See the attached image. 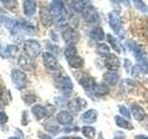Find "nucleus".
I'll return each instance as SVG.
<instances>
[{"mask_svg":"<svg viewBox=\"0 0 148 139\" xmlns=\"http://www.w3.org/2000/svg\"><path fill=\"white\" fill-rule=\"evenodd\" d=\"M97 119V112L95 109H90L88 111H85L82 115V120L85 123H94L96 122Z\"/></svg>","mask_w":148,"mask_h":139,"instance_id":"5","label":"nucleus"},{"mask_svg":"<svg viewBox=\"0 0 148 139\" xmlns=\"http://www.w3.org/2000/svg\"><path fill=\"white\" fill-rule=\"evenodd\" d=\"M23 48H24V51L26 52V54L32 58H35L36 56L39 55V52H40V45L34 40L25 41Z\"/></svg>","mask_w":148,"mask_h":139,"instance_id":"2","label":"nucleus"},{"mask_svg":"<svg viewBox=\"0 0 148 139\" xmlns=\"http://www.w3.org/2000/svg\"><path fill=\"white\" fill-rule=\"evenodd\" d=\"M32 112L37 120H42L46 117V109L40 105H35L32 108Z\"/></svg>","mask_w":148,"mask_h":139,"instance_id":"7","label":"nucleus"},{"mask_svg":"<svg viewBox=\"0 0 148 139\" xmlns=\"http://www.w3.org/2000/svg\"><path fill=\"white\" fill-rule=\"evenodd\" d=\"M58 120H56L53 118H50V119H48L45 122V124H44L45 129L46 130V131L50 132V133H56L58 131Z\"/></svg>","mask_w":148,"mask_h":139,"instance_id":"9","label":"nucleus"},{"mask_svg":"<svg viewBox=\"0 0 148 139\" xmlns=\"http://www.w3.org/2000/svg\"><path fill=\"white\" fill-rule=\"evenodd\" d=\"M5 108V102L0 98V110H2Z\"/></svg>","mask_w":148,"mask_h":139,"instance_id":"23","label":"nucleus"},{"mask_svg":"<svg viewBox=\"0 0 148 139\" xmlns=\"http://www.w3.org/2000/svg\"><path fill=\"white\" fill-rule=\"evenodd\" d=\"M5 7L9 8H15L17 6V3H16V0H0Z\"/></svg>","mask_w":148,"mask_h":139,"instance_id":"17","label":"nucleus"},{"mask_svg":"<svg viewBox=\"0 0 148 139\" xmlns=\"http://www.w3.org/2000/svg\"><path fill=\"white\" fill-rule=\"evenodd\" d=\"M1 94H2V89H1V87H0V96H1Z\"/></svg>","mask_w":148,"mask_h":139,"instance_id":"28","label":"nucleus"},{"mask_svg":"<svg viewBox=\"0 0 148 139\" xmlns=\"http://www.w3.org/2000/svg\"><path fill=\"white\" fill-rule=\"evenodd\" d=\"M9 139H21V138H18V137H15V136H14V137H9Z\"/></svg>","mask_w":148,"mask_h":139,"instance_id":"25","label":"nucleus"},{"mask_svg":"<svg viewBox=\"0 0 148 139\" xmlns=\"http://www.w3.org/2000/svg\"><path fill=\"white\" fill-rule=\"evenodd\" d=\"M132 113L133 115V117L137 120H142L145 117V112L143 111V109L141 107L136 106V105L132 107Z\"/></svg>","mask_w":148,"mask_h":139,"instance_id":"12","label":"nucleus"},{"mask_svg":"<svg viewBox=\"0 0 148 139\" xmlns=\"http://www.w3.org/2000/svg\"><path fill=\"white\" fill-rule=\"evenodd\" d=\"M18 52V46L13 45H8L6 46H3L0 45V56L3 58H8L14 57Z\"/></svg>","mask_w":148,"mask_h":139,"instance_id":"3","label":"nucleus"},{"mask_svg":"<svg viewBox=\"0 0 148 139\" xmlns=\"http://www.w3.org/2000/svg\"><path fill=\"white\" fill-rule=\"evenodd\" d=\"M11 79L13 82V85H15L18 89H23L26 86L27 80H26V75L20 70L14 69L12 70L11 72Z\"/></svg>","mask_w":148,"mask_h":139,"instance_id":"1","label":"nucleus"},{"mask_svg":"<svg viewBox=\"0 0 148 139\" xmlns=\"http://www.w3.org/2000/svg\"><path fill=\"white\" fill-rule=\"evenodd\" d=\"M41 139H52L49 136H46V134H45V136H41Z\"/></svg>","mask_w":148,"mask_h":139,"instance_id":"24","label":"nucleus"},{"mask_svg":"<svg viewBox=\"0 0 148 139\" xmlns=\"http://www.w3.org/2000/svg\"><path fill=\"white\" fill-rule=\"evenodd\" d=\"M57 120L58 123L63 124V125H69L72 122V116L67 111H61L57 115Z\"/></svg>","mask_w":148,"mask_h":139,"instance_id":"6","label":"nucleus"},{"mask_svg":"<svg viewBox=\"0 0 148 139\" xmlns=\"http://www.w3.org/2000/svg\"><path fill=\"white\" fill-rule=\"evenodd\" d=\"M82 107H81V104L79 103L77 100H72L71 102H69V109L72 111L73 113H78L79 111L81 110Z\"/></svg>","mask_w":148,"mask_h":139,"instance_id":"15","label":"nucleus"},{"mask_svg":"<svg viewBox=\"0 0 148 139\" xmlns=\"http://www.w3.org/2000/svg\"><path fill=\"white\" fill-rule=\"evenodd\" d=\"M44 62L45 64V66L50 70H58V65L57 60L55 59L54 57H52L51 55L45 53L44 54Z\"/></svg>","mask_w":148,"mask_h":139,"instance_id":"8","label":"nucleus"},{"mask_svg":"<svg viewBox=\"0 0 148 139\" xmlns=\"http://www.w3.org/2000/svg\"><path fill=\"white\" fill-rule=\"evenodd\" d=\"M82 133L85 137L89 139H94L95 136V129L91 126H84L82 128Z\"/></svg>","mask_w":148,"mask_h":139,"instance_id":"14","label":"nucleus"},{"mask_svg":"<svg viewBox=\"0 0 148 139\" xmlns=\"http://www.w3.org/2000/svg\"><path fill=\"white\" fill-rule=\"evenodd\" d=\"M18 64L21 69L26 70V71H30L34 67L32 60L31 59L30 56L28 55H21L18 59Z\"/></svg>","mask_w":148,"mask_h":139,"instance_id":"4","label":"nucleus"},{"mask_svg":"<svg viewBox=\"0 0 148 139\" xmlns=\"http://www.w3.org/2000/svg\"><path fill=\"white\" fill-rule=\"evenodd\" d=\"M119 111L121 112L122 115H124L125 117H127V118H131V114H130V112L128 111V109L126 108H124V107H120L119 108Z\"/></svg>","mask_w":148,"mask_h":139,"instance_id":"20","label":"nucleus"},{"mask_svg":"<svg viewBox=\"0 0 148 139\" xmlns=\"http://www.w3.org/2000/svg\"><path fill=\"white\" fill-rule=\"evenodd\" d=\"M8 116L6 113L4 112H0V123H5L8 122Z\"/></svg>","mask_w":148,"mask_h":139,"instance_id":"21","label":"nucleus"},{"mask_svg":"<svg viewBox=\"0 0 148 139\" xmlns=\"http://www.w3.org/2000/svg\"><path fill=\"white\" fill-rule=\"evenodd\" d=\"M72 139H82V138H80V137H73Z\"/></svg>","mask_w":148,"mask_h":139,"instance_id":"27","label":"nucleus"},{"mask_svg":"<svg viewBox=\"0 0 148 139\" xmlns=\"http://www.w3.org/2000/svg\"><path fill=\"white\" fill-rule=\"evenodd\" d=\"M115 122L117 123L118 126H119L120 128H123V129H127V130H132L133 126L132 124L128 122L127 120H125L119 116H115Z\"/></svg>","mask_w":148,"mask_h":139,"instance_id":"11","label":"nucleus"},{"mask_svg":"<svg viewBox=\"0 0 148 139\" xmlns=\"http://www.w3.org/2000/svg\"><path fill=\"white\" fill-rule=\"evenodd\" d=\"M62 88H63V91L65 93H68L69 91L71 90L72 88V85H71V81L69 80V79H65L62 83Z\"/></svg>","mask_w":148,"mask_h":139,"instance_id":"16","label":"nucleus"},{"mask_svg":"<svg viewBox=\"0 0 148 139\" xmlns=\"http://www.w3.org/2000/svg\"><path fill=\"white\" fill-rule=\"evenodd\" d=\"M35 2L34 0H25L23 3V10L26 16H32L35 11Z\"/></svg>","mask_w":148,"mask_h":139,"instance_id":"10","label":"nucleus"},{"mask_svg":"<svg viewBox=\"0 0 148 139\" xmlns=\"http://www.w3.org/2000/svg\"><path fill=\"white\" fill-rule=\"evenodd\" d=\"M0 22L2 23V24L5 25V27L8 28V30H10L12 32V30L15 28V26L17 25V21H14V20H11V19L9 18H7L5 16H2L0 17Z\"/></svg>","mask_w":148,"mask_h":139,"instance_id":"13","label":"nucleus"},{"mask_svg":"<svg viewBox=\"0 0 148 139\" xmlns=\"http://www.w3.org/2000/svg\"><path fill=\"white\" fill-rule=\"evenodd\" d=\"M135 139H148L146 136H143V134H139V136H135Z\"/></svg>","mask_w":148,"mask_h":139,"instance_id":"22","label":"nucleus"},{"mask_svg":"<svg viewBox=\"0 0 148 139\" xmlns=\"http://www.w3.org/2000/svg\"><path fill=\"white\" fill-rule=\"evenodd\" d=\"M23 100H24L25 103H27V104H32L35 101V97L31 95H26L23 96Z\"/></svg>","mask_w":148,"mask_h":139,"instance_id":"18","label":"nucleus"},{"mask_svg":"<svg viewBox=\"0 0 148 139\" xmlns=\"http://www.w3.org/2000/svg\"><path fill=\"white\" fill-rule=\"evenodd\" d=\"M106 80L112 85H115L116 82L118 81V77L116 75H112V74H108V75H106Z\"/></svg>","mask_w":148,"mask_h":139,"instance_id":"19","label":"nucleus"},{"mask_svg":"<svg viewBox=\"0 0 148 139\" xmlns=\"http://www.w3.org/2000/svg\"><path fill=\"white\" fill-rule=\"evenodd\" d=\"M59 139H69V137H61V138H59Z\"/></svg>","mask_w":148,"mask_h":139,"instance_id":"26","label":"nucleus"}]
</instances>
